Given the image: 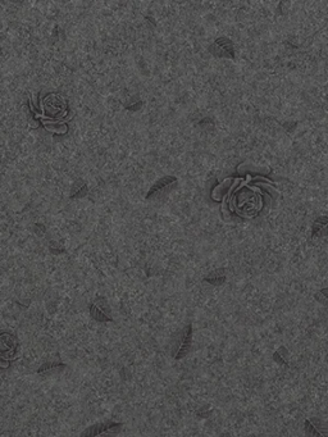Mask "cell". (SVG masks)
<instances>
[{"instance_id":"5b68a950","label":"cell","mask_w":328,"mask_h":437,"mask_svg":"<svg viewBox=\"0 0 328 437\" xmlns=\"http://www.w3.org/2000/svg\"><path fill=\"white\" fill-rule=\"evenodd\" d=\"M215 50H217V54L221 53V55H230V57H234V52H232V44H231L230 40L227 39H219L214 44Z\"/></svg>"},{"instance_id":"ba28073f","label":"cell","mask_w":328,"mask_h":437,"mask_svg":"<svg viewBox=\"0 0 328 437\" xmlns=\"http://www.w3.org/2000/svg\"><path fill=\"white\" fill-rule=\"evenodd\" d=\"M310 422H312L313 426L317 428V431H318V434L321 435V437H328V427L326 424H323L319 419H315V418L314 419H312Z\"/></svg>"},{"instance_id":"8fae6325","label":"cell","mask_w":328,"mask_h":437,"mask_svg":"<svg viewBox=\"0 0 328 437\" xmlns=\"http://www.w3.org/2000/svg\"><path fill=\"white\" fill-rule=\"evenodd\" d=\"M317 299H318L319 301H322L323 304H328V290L327 288H325V290L319 291L318 295H317Z\"/></svg>"},{"instance_id":"6da1fadb","label":"cell","mask_w":328,"mask_h":437,"mask_svg":"<svg viewBox=\"0 0 328 437\" xmlns=\"http://www.w3.org/2000/svg\"><path fill=\"white\" fill-rule=\"evenodd\" d=\"M111 309L108 307V303L105 299H98L94 304L90 307V314L98 322H113V318L109 315Z\"/></svg>"},{"instance_id":"3957f363","label":"cell","mask_w":328,"mask_h":437,"mask_svg":"<svg viewBox=\"0 0 328 437\" xmlns=\"http://www.w3.org/2000/svg\"><path fill=\"white\" fill-rule=\"evenodd\" d=\"M114 423L116 422H104V423L94 424V426L89 427L88 430H85L80 437H98L99 435H101L103 432L109 430L112 426H114Z\"/></svg>"},{"instance_id":"9c48e42d","label":"cell","mask_w":328,"mask_h":437,"mask_svg":"<svg viewBox=\"0 0 328 437\" xmlns=\"http://www.w3.org/2000/svg\"><path fill=\"white\" fill-rule=\"evenodd\" d=\"M224 280H226V276L223 273L219 275V272H215V273H211L209 277H207V281L210 282L211 285H221L223 283Z\"/></svg>"},{"instance_id":"7a4b0ae2","label":"cell","mask_w":328,"mask_h":437,"mask_svg":"<svg viewBox=\"0 0 328 437\" xmlns=\"http://www.w3.org/2000/svg\"><path fill=\"white\" fill-rule=\"evenodd\" d=\"M191 343H192V326L191 324H187V326L183 328V331H182L179 349H177V351L175 353L173 358H175V359H182L183 356L187 355L190 349H191Z\"/></svg>"},{"instance_id":"8992f818","label":"cell","mask_w":328,"mask_h":437,"mask_svg":"<svg viewBox=\"0 0 328 437\" xmlns=\"http://www.w3.org/2000/svg\"><path fill=\"white\" fill-rule=\"evenodd\" d=\"M63 368H65V364L63 363H46L37 369V373H57Z\"/></svg>"},{"instance_id":"30bf717a","label":"cell","mask_w":328,"mask_h":437,"mask_svg":"<svg viewBox=\"0 0 328 437\" xmlns=\"http://www.w3.org/2000/svg\"><path fill=\"white\" fill-rule=\"evenodd\" d=\"M305 431H306V435H308V437H321V435L318 434L317 428L313 426V423L310 421L305 422Z\"/></svg>"},{"instance_id":"277c9868","label":"cell","mask_w":328,"mask_h":437,"mask_svg":"<svg viewBox=\"0 0 328 437\" xmlns=\"http://www.w3.org/2000/svg\"><path fill=\"white\" fill-rule=\"evenodd\" d=\"M328 235V218L321 217L313 224V236H325Z\"/></svg>"},{"instance_id":"52a82bcc","label":"cell","mask_w":328,"mask_h":437,"mask_svg":"<svg viewBox=\"0 0 328 437\" xmlns=\"http://www.w3.org/2000/svg\"><path fill=\"white\" fill-rule=\"evenodd\" d=\"M122 426H123L122 423H117V422H116V423H114V426H112L109 430H107L105 432H103L101 435H99L98 437H116L118 434H119L120 430H122Z\"/></svg>"}]
</instances>
